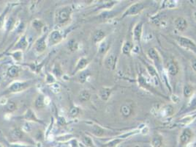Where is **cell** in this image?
Masks as SVG:
<instances>
[{
    "instance_id": "1",
    "label": "cell",
    "mask_w": 196,
    "mask_h": 147,
    "mask_svg": "<svg viewBox=\"0 0 196 147\" xmlns=\"http://www.w3.org/2000/svg\"><path fill=\"white\" fill-rule=\"evenodd\" d=\"M35 83L33 80H24V81H14L9 86L6 88L3 94H11L19 93V92L24 91L25 90L28 89L31 86H32Z\"/></svg>"
},
{
    "instance_id": "2",
    "label": "cell",
    "mask_w": 196,
    "mask_h": 147,
    "mask_svg": "<svg viewBox=\"0 0 196 147\" xmlns=\"http://www.w3.org/2000/svg\"><path fill=\"white\" fill-rule=\"evenodd\" d=\"M73 8L70 5L63 6L56 10L55 22L59 24H64L71 19Z\"/></svg>"
},
{
    "instance_id": "3",
    "label": "cell",
    "mask_w": 196,
    "mask_h": 147,
    "mask_svg": "<svg viewBox=\"0 0 196 147\" xmlns=\"http://www.w3.org/2000/svg\"><path fill=\"white\" fill-rule=\"evenodd\" d=\"M48 33H45L41 35L39 38L36 40V41L34 43V49L36 51L37 53L42 54L45 51L48 47Z\"/></svg>"
},
{
    "instance_id": "4",
    "label": "cell",
    "mask_w": 196,
    "mask_h": 147,
    "mask_svg": "<svg viewBox=\"0 0 196 147\" xmlns=\"http://www.w3.org/2000/svg\"><path fill=\"white\" fill-rule=\"evenodd\" d=\"M63 34L61 31L58 29H55L50 32L48 35V46H55L62 42L63 40Z\"/></svg>"
},
{
    "instance_id": "5",
    "label": "cell",
    "mask_w": 196,
    "mask_h": 147,
    "mask_svg": "<svg viewBox=\"0 0 196 147\" xmlns=\"http://www.w3.org/2000/svg\"><path fill=\"white\" fill-rule=\"evenodd\" d=\"M21 119H24V120L26 121H31V122H35L40 124H45V123L43 122V120L40 119L37 116L36 113H35L32 109L28 108L25 111V113L23 114L22 116L19 117Z\"/></svg>"
},
{
    "instance_id": "6",
    "label": "cell",
    "mask_w": 196,
    "mask_h": 147,
    "mask_svg": "<svg viewBox=\"0 0 196 147\" xmlns=\"http://www.w3.org/2000/svg\"><path fill=\"white\" fill-rule=\"evenodd\" d=\"M29 45V41L27 40L26 35H22L12 47V51H22L24 52L27 49Z\"/></svg>"
},
{
    "instance_id": "7",
    "label": "cell",
    "mask_w": 196,
    "mask_h": 147,
    "mask_svg": "<svg viewBox=\"0 0 196 147\" xmlns=\"http://www.w3.org/2000/svg\"><path fill=\"white\" fill-rule=\"evenodd\" d=\"M88 63H89V61L86 58H84V57H82L78 60L76 63V65H75L74 71H73V74H77L81 71H83L84 70H86V68L88 66Z\"/></svg>"
},
{
    "instance_id": "8",
    "label": "cell",
    "mask_w": 196,
    "mask_h": 147,
    "mask_svg": "<svg viewBox=\"0 0 196 147\" xmlns=\"http://www.w3.org/2000/svg\"><path fill=\"white\" fill-rule=\"evenodd\" d=\"M144 6L142 3H136L132 5L131 7L129 8L127 11L124 13V16H132V15H137L141 11L144 10Z\"/></svg>"
},
{
    "instance_id": "9",
    "label": "cell",
    "mask_w": 196,
    "mask_h": 147,
    "mask_svg": "<svg viewBox=\"0 0 196 147\" xmlns=\"http://www.w3.org/2000/svg\"><path fill=\"white\" fill-rule=\"evenodd\" d=\"M35 107L37 109H43L48 104L46 102V97L43 94H39L35 99Z\"/></svg>"
},
{
    "instance_id": "10",
    "label": "cell",
    "mask_w": 196,
    "mask_h": 147,
    "mask_svg": "<svg viewBox=\"0 0 196 147\" xmlns=\"http://www.w3.org/2000/svg\"><path fill=\"white\" fill-rule=\"evenodd\" d=\"M105 38V33L102 29H98L94 31L92 35V42L94 44H100L104 41Z\"/></svg>"
},
{
    "instance_id": "11",
    "label": "cell",
    "mask_w": 196,
    "mask_h": 147,
    "mask_svg": "<svg viewBox=\"0 0 196 147\" xmlns=\"http://www.w3.org/2000/svg\"><path fill=\"white\" fill-rule=\"evenodd\" d=\"M174 25L176 29H178L180 32L184 31L187 27V22L186 19H184L182 17H179L177 18L174 22Z\"/></svg>"
},
{
    "instance_id": "12",
    "label": "cell",
    "mask_w": 196,
    "mask_h": 147,
    "mask_svg": "<svg viewBox=\"0 0 196 147\" xmlns=\"http://www.w3.org/2000/svg\"><path fill=\"white\" fill-rule=\"evenodd\" d=\"M20 71L21 68L19 66H16V65H12L7 68V75L10 78H16L20 74Z\"/></svg>"
},
{
    "instance_id": "13",
    "label": "cell",
    "mask_w": 196,
    "mask_h": 147,
    "mask_svg": "<svg viewBox=\"0 0 196 147\" xmlns=\"http://www.w3.org/2000/svg\"><path fill=\"white\" fill-rule=\"evenodd\" d=\"M111 89L109 88L103 87L100 88V91L98 92L99 97H100L103 101H107L110 98L111 94Z\"/></svg>"
},
{
    "instance_id": "14",
    "label": "cell",
    "mask_w": 196,
    "mask_h": 147,
    "mask_svg": "<svg viewBox=\"0 0 196 147\" xmlns=\"http://www.w3.org/2000/svg\"><path fill=\"white\" fill-rule=\"evenodd\" d=\"M116 64V58L113 54H110L105 58V66L108 69H113Z\"/></svg>"
},
{
    "instance_id": "15",
    "label": "cell",
    "mask_w": 196,
    "mask_h": 147,
    "mask_svg": "<svg viewBox=\"0 0 196 147\" xmlns=\"http://www.w3.org/2000/svg\"><path fill=\"white\" fill-rule=\"evenodd\" d=\"M142 27L143 24L141 22L138 23V24L135 27L133 31V38L135 41L140 42L141 35V33H142Z\"/></svg>"
},
{
    "instance_id": "16",
    "label": "cell",
    "mask_w": 196,
    "mask_h": 147,
    "mask_svg": "<svg viewBox=\"0 0 196 147\" xmlns=\"http://www.w3.org/2000/svg\"><path fill=\"white\" fill-rule=\"evenodd\" d=\"M10 133H11L12 137L17 140L22 139V138H24L25 135V132L23 131V129L18 127L13 128V129L11 130V132H10Z\"/></svg>"
},
{
    "instance_id": "17",
    "label": "cell",
    "mask_w": 196,
    "mask_h": 147,
    "mask_svg": "<svg viewBox=\"0 0 196 147\" xmlns=\"http://www.w3.org/2000/svg\"><path fill=\"white\" fill-rule=\"evenodd\" d=\"M179 41L180 45L184 48H187V49L188 48H190V49H195V48H196L195 44L189 39L186 38H179Z\"/></svg>"
},
{
    "instance_id": "18",
    "label": "cell",
    "mask_w": 196,
    "mask_h": 147,
    "mask_svg": "<svg viewBox=\"0 0 196 147\" xmlns=\"http://www.w3.org/2000/svg\"><path fill=\"white\" fill-rule=\"evenodd\" d=\"M192 136V132L189 129H185L182 132V133L180 135V142L182 145H184L190 140Z\"/></svg>"
},
{
    "instance_id": "19",
    "label": "cell",
    "mask_w": 196,
    "mask_h": 147,
    "mask_svg": "<svg viewBox=\"0 0 196 147\" xmlns=\"http://www.w3.org/2000/svg\"><path fill=\"white\" fill-rule=\"evenodd\" d=\"M31 27H33V29H35V31H37V33H41L43 31V29L44 28V23L42 22L41 20L40 19H34L32 22H31Z\"/></svg>"
},
{
    "instance_id": "20",
    "label": "cell",
    "mask_w": 196,
    "mask_h": 147,
    "mask_svg": "<svg viewBox=\"0 0 196 147\" xmlns=\"http://www.w3.org/2000/svg\"><path fill=\"white\" fill-rule=\"evenodd\" d=\"M91 97V94L88 90H82L81 91H80L79 94V99L81 102H86L90 99Z\"/></svg>"
},
{
    "instance_id": "21",
    "label": "cell",
    "mask_w": 196,
    "mask_h": 147,
    "mask_svg": "<svg viewBox=\"0 0 196 147\" xmlns=\"http://www.w3.org/2000/svg\"><path fill=\"white\" fill-rule=\"evenodd\" d=\"M90 75V72L88 70H84L77 74V81L80 83H84L87 80L88 76Z\"/></svg>"
},
{
    "instance_id": "22",
    "label": "cell",
    "mask_w": 196,
    "mask_h": 147,
    "mask_svg": "<svg viewBox=\"0 0 196 147\" xmlns=\"http://www.w3.org/2000/svg\"><path fill=\"white\" fill-rule=\"evenodd\" d=\"M168 72L171 76L176 75L177 73L179 72L178 66H177L176 63H174V61H170L168 63Z\"/></svg>"
},
{
    "instance_id": "23",
    "label": "cell",
    "mask_w": 196,
    "mask_h": 147,
    "mask_svg": "<svg viewBox=\"0 0 196 147\" xmlns=\"http://www.w3.org/2000/svg\"><path fill=\"white\" fill-rule=\"evenodd\" d=\"M10 8V5H8L7 7L5 8V10L0 13V29H3V27H5V18L7 16V14L9 12Z\"/></svg>"
},
{
    "instance_id": "24",
    "label": "cell",
    "mask_w": 196,
    "mask_h": 147,
    "mask_svg": "<svg viewBox=\"0 0 196 147\" xmlns=\"http://www.w3.org/2000/svg\"><path fill=\"white\" fill-rule=\"evenodd\" d=\"M91 132L94 135H95L96 137H101V136L104 135V129L99 125L94 124L92 126Z\"/></svg>"
},
{
    "instance_id": "25",
    "label": "cell",
    "mask_w": 196,
    "mask_h": 147,
    "mask_svg": "<svg viewBox=\"0 0 196 147\" xmlns=\"http://www.w3.org/2000/svg\"><path fill=\"white\" fill-rule=\"evenodd\" d=\"M52 74L56 78H60L63 75V71L61 68L60 65L59 63L54 64V67L52 69Z\"/></svg>"
},
{
    "instance_id": "26",
    "label": "cell",
    "mask_w": 196,
    "mask_h": 147,
    "mask_svg": "<svg viewBox=\"0 0 196 147\" xmlns=\"http://www.w3.org/2000/svg\"><path fill=\"white\" fill-rule=\"evenodd\" d=\"M8 54L12 57V58H13L16 62L20 63L23 60V52L22 51H12Z\"/></svg>"
},
{
    "instance_id": "27",
    "label": "cell",
    "mask_w": 196,
    "mask_h": 147,
    "mask_svg": "<svg viewBox=\"0 0 196 147\" xmlns=\"http://www.w3.org/2000/svg\"><path fill=\"white\" fill-rule=\"evenodd\" d=\"M16 109H17V105L14 102L10 101V102H7L5 104V110L8 113L14 112V111L16 110Z\"/></svg>"
},
{
    "instance_id": "28",
    "label": "cell",
    "mask_w": 196,
    "mask_h": 147,
    "mask_svg": "<svg viewBox=\"0 0 196 147\" xmlns=\"http://www.w3.org/2000/svg\"><path fill=\"white\" fill-rule=\"evenodd\" d=\"M82 142L83 144L87 147H94V144L92 141V139L87 135H84L82 137Z\"/></svg>"
},
{
    "instance_id": "29",
    "label": "cell",
    "mask_w": 196,
    "mask_h": 147,
    "mask_svg": "<svg viewBox=\"0 0 196 147\" xmlns=\"http://www.w3.org/2000/svg\"><path fill=\"white\" fill-rule=\"evenodd\" d=\"M132 49V43L129 41L125 42V43H124L123 46V48H122V52H123V53L125 54H130V52H131Z\"/></svg>"
},
{
    "instance_id": "30",
    "label": "cell",
    "mask_w": 196,
    "mask_h": 147,
    "mask_svg": "<svg viewBox=\"0 0 196 147\" xmlns=\"http://www.w3.org/2000/svg\"><path fill=\"white\" fill-rule=\"evenodd\" d=\"M132 112L131 108L129 105H123L121 108V113L124 116H129Z\"/></svg>"
},
{
    "instance_id": "31",
    "label": "cell",
    "mask_w": 196,
    "mask_h": 147,
    "mask_svg": "<svg viewBox=\"0 0 196 147\" xmlns=\"http://www.w3.org/2000/svg\"><path fill=\"white\" fill-rule=\"evenodd\" d=\"M193 88L190 85H186L184 86V90H183V94H184V96H186V97H189L192 94H193Z\"/></svg>"
},
{
    "instance_id": "32",
    "label": "cell",
    "mask_w": 196,
    "mask_h": 147,
    "mask_svg": "<svg viewBox=\"0 0 196 147\" xmlns=\"http://www.w3.org/2000/svg\"><path fill=\"white\" fill-rule=\"evenodd\" d=\"M80 113V109L78 107L75 106V105H72L71 106L70 109H69V113L70 115V116L72 117H76Z\"/></svg>"
},
{
    "instance_id": "33",
    "label": "cell",
    "mask_w": 196,
    "mask_h": 147,
    "mask_svg": "<svg viewBox=\"0 0 196 147\" xmlns=\"http://www.w3.org/2000/svg\"><path fill=\"white\" fill-rule=\"evenodd\" d=\"M108 49V44L107 41H103L102 43H100L99 46V52L101 54H103L105 51H107V49Z\"/></svg>"
},
{
    "instance_id": "34",
    "label": "cell",
    "mask_w": 196,
    "mask_h": 147,
    "mask_svg": "<svg viewBox=\"0 0 196 147\" xmlns=\"http://www.w3.org/2000/svg\"><path fill=\"white\" fill-rule=\"evenodd\" d=\"M149 56L150 57L151 59L154 60H159V55H158L157 52L154 49H150L148 52Z\"/></svg>"
},
{
    "instance_id": "35",
    "label": "cell",
    "mask_w": 196,
    "mask_h": 147,
    "mask_svg": "<svg viewBox=\"0 0 196 147\" xmlns=\"http://www.w3.org/2000/svg\"><path fill=\"white\" fill-rule=\"evenodd\" d=\"M45 82L47 84H50V85H53L54 83H56V78L52 74L47 73L46 74V78H45Z\"/></svg>"
},
{
    "instance_id": "36",
    "label": "cell",
    "mask_w": 196,
    "mask_h": 147,
    "mask_svg": "<svg viewBox=\"0 0 196 147\" xmlns=\"http://www.w3.org/2000/svg\"><path fill=\"white\" fill-rule=\"evenodd\" d=\"M77 43H75V40H71L68 43V47L71 51H75V49H76L77 48Z\"/></svg>"
},
{
    "instance_id": "37",
    "label": "cell",
    "mask_w": 196,
    "mask_h": 147,
    "mask_svg": "<svg viewBox=\"0 0 196 147\" xmlns=\"http://www.w3.org/2000/svg\"><path fill=\"white\" fill-rule=\"evenodd\" d=\"M120 142H121V140H117V139L113 140H112V141L108 142V144H105V147H115L118 144H119Z\"/></svg>"
},
{
    "instance_id": "38",
    "label": "cell",
    "mask_w": 196,
    "mask_h": 147,
    "mask_svg": "<svg viewBox=\"0 0 196 147\" xmlns=\"http://www.w3.org/2000/svg\"><path fill=\"white\" fill-rule=\"evenodd\" d=\"M57 124L60 126V127H63V126L66 125L67 124V122H66V120H65V119L64 117H59L57 119Z\"/></svg>"
},
{
    "instance_id": "39",
    "label": "cell",
    "mask_w": 196,
    "mask_h": 147,
    "mask_svg": "<svg viewBox=\"0 0 196 147\" xmlns=\"http://www.w3.org/2000/svg\"><path fill=\"white\" fill-rule=\"evenodd\" d=\"M152 146L154 147H160L161 146V140L159 138H155L152 140Z\"/></svg>"
},
{
    "instance_id": "40",
    "label": "cell",
    "mask_w": 196,
    "mask_h": 147,
    "mask_svg": "<svg viewBox=\"0 0 196 147\" xmlns=\"http://www.w3.org/2000/svg\"><path fill=\"white\" fill-rule=\"evenodd\" d=\"M192 66H193V68L194 69V70L196 71V59L192 62Z\"/></svg>"
},
{
    "instance_id": "41",
    "label": "cell",
    "mask_w": 196,
    "mask_h": 147,
    "mask_svg": "<svg viewBox=\"0 0 196 147\" xmlns=\"http://www.w3.org/2000/svg\"><path fill=\"white\" fill-rule=\"evenodd\" d=\"M5 54H6V53H5V52H4V53H0V59L2 58L5 55Z\"/></svg>"
},
{
    "instance_id": "42",
    "label": "cell",
    "mask_w": 196,
    "mask_h": 147,
    "mask_svg": "<svg viewBox=\"0 0 196 147\" xmlns=\"http://www.w3.org/2000/svg\"><path fill=\"white\" fill-rule=\"evenodd\" d=\"M194 17H195V18L196 19V12H195V13H194Z\"/></svg>"
},
{
    "instance_id": "43",
    "label": "cell",
    "mask_w": 196,
    "mask_h": 147,
    "mask_svg": "<svg viewBox=\"0 0 196 147\" xmlns=\"http://www.w3.org/2000/svg\"><path fill=\"white\" fill-rule=\"evenodd\" d=\"M0 147H4V146H2V145L1 144H0Z\"/></svg>"
}]
</instances>
